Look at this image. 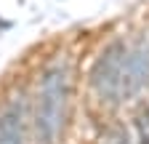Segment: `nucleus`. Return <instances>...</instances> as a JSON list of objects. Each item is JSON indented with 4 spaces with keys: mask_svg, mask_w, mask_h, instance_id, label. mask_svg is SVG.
<instances>
[{
    "mask_svg": "<svg viewBox=\"0 0 149 144\" xmlns=\"http://www.w3.org/2000/svg\"><path fill=\"white\" fill-rule=\"evenodd\" d=\"M72 104V64L67 56L48 62L35 80L29 99V128L35 144H56L64 134Z\"/></svg>",
    "mask_w": 149,
    "mask_h": 144,
    "instance_id": "1",
    "label": "nucleus"
},
{
    "mask_svg": "<svg viewBox=\"0 0 149 144\" xmlns=\"http://www.w3.org/2000/svg\"><path fill=\"white\" fill-rule=\"evenodd\" d=\"M128 40L125 38H112L107 40L88 69V94L104 110L120 107V75H123V62H125Z\"/></svg>",
    "mask_w": 149,
    "mask_h": 144,
    "instance_id": "2",
    "label": "nucleus"
},
{
    "mask_svg": "<svg viewBox=\"0 0 149 144\" xmlns=\"http://www.w3.org/2000/svg\"><path fill=\"white\" fill-rule=\"evenodd\" d=\"M146 85H149V29H141L133 40H128L120 75V104L141 96Z\"/></svg>",
    "mask_w": 149,
    "mask_h": 144,
    "instance_id": "3",
    "label": "nucleus"
},
{
    "mask_svg": "<svg viewBox=\"0 0 149 144\" xmlns=\"http://www.w3.org/2000/svg\"><path fill=\"white\" fill-rule=\"evenodd\" d=\"M29 134V101L13 96L0 110V144H27Z\"/></svg>",
    "mask_w": 149,
    "mask_h": 144,
    "instance_id": "4",
    "label": "nucleus"
},
{
    "mask_svg": "<svg viewBox=\"0 0 149 144\" xmlns=\"http://www.w3.org/2000/svg\"><path fill=\"white\" fill-rule=\"evenodd\" d=\"M96 144H133V141H130V134H128V128L123 123H109L99 134Z\"/></svg>",
    "mask_w": 149,
    "mask_h": 144,
    "instance_id": "5",
    "label": "nucleus"
},
{
    "mask_svg": "<svg viewBox=\"0 0 149 144\" xmlns=\"http://www.w3.org/2000/svg\"><path fill=\"white\" fill-rule=\"evenodd\" d=\"M133 125H136V139L139 144H149V104H139V110L133 115Z\"/></svg>",
    "mask_w": 149,
    "mask_h": 144,
    "instance_id": "6",
    "label": "nucleus"
}]
</instances>
